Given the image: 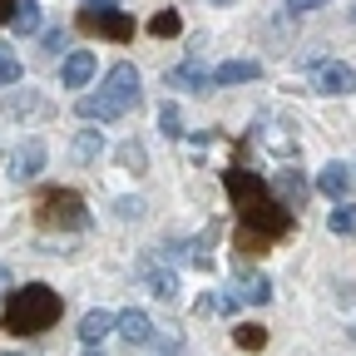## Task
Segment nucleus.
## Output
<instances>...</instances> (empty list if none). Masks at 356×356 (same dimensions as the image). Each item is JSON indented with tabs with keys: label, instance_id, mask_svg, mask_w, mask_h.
Here are the masks:
<instances>
[{
	"label": "nucleus",
	"instance_id": "28",
	"mask_svg": "<svg viewBox=\"0 0 356 356\" xmlns=\"http://www.w3.org/2000/svg\"><path fill=\"white\" fill-rule=\"evenodd\" d=\"M40 44H44L50 55H60L65 44H70V30H44V35H40Z\"/></svg>",
	"mask_w": 356,
	"mask_h": 356
},
{
	"label": "nucleus",
	"instance_id": "21",
	"mask_svg": "<svg viewBox=\"0 0 356 356\" xmlns=\"http://www.w3.org/2000/svg\"><path fill=\"white\" fill-rule=\"evenodd\" d=\"M238 297H243V302H257V307H262L267 297H273V282H267L262 273H252V277H243V287H238Z\"/></svg>",
	"mask_w": 356,
	"mask_h": 356
},
{
	"label": "nucleus",
	"instance_id": "32",
	"mask_svg": "<svg viewBox=\"0 0 356 356\" xmlns=\"http://www.w3.org/2000/svg\"><path fill=\"white\" fill-rule=\"evenodd\" d=\"M84 356H104V351H99V346H89V351H84Z\"/></svg>",
	"mask_w": 356,
	"mask_h": 356
},
{
	"label": "nucleus",
	"instance_id": "17",
	"mask_svg": "<svg viewBox=\"0 0 356 356\" xmlns=\"http://www.w3.org/2000/svg\"><path fill=\"white\" fill-rule=\"evenodd\" d=\"M99 154H104V134H99V129H79V134H74V159H79V163H95Z\"/></svg>",
	"mask_w": 356,
	"mask_h": 356
},
{
	"label": "nucleus",
	"instance_id": "26",
	"mask_svg": "<svg viewBox=\"0 0 356 356\" xmlns=\"http://www.w3.org/2000/svg\"><path fill=\"white\" fill-rule=\"evenodd\" d=\"M119 163L144 173V168H149V154H144V144H124V149H119Z\"/></svg>",
	"mask_w": 356,
	"mask_h": 356
},
{
	"label": "nucleus",
	"instance_id": "7",
	"mask_svg": "<svg viewBox=\"0 0 356 356\" xmlns=\"http://www.w3.org/2000/svg\"><path fill=\"white\" fill-rule=\"evenodd\" d=\"M134 273H139V282H144L154 297H163V302H178V292H184V287H178V273H173V267H163L154 252H144Z\"/></svg>",
	"mask_w": 356,
	"mask_h": 356
},
{
	"label": "nucleus",
	"instance_id": "5",
	"mask_svg": "<svg viewBox=\"0 0 356 356\" xmlns=\"http://www.w3.org/2000/svg\"><path fill=\"white\" fill-rule=\"evenodd\" d=\"M79 25L99 30L104 40H129L134 35V20L114 6V0H79Z\"/></svg>",
	"mask_w": 356,
	"mask_h": 356
},
{
	"label": "nucleus",
	"instance_id": "24",
	"mask_svg": "<svg viewBox=\"0 0 356 356\" xmlns=\"http://www.w3.org/2000/svg\"><path fill=\"white\" fill-rule=\"evenodd\" d=\"M238 252H243V257H262V252H267V238L252 233V228H243V233H238Z\"/></svg>",
	"mask_w": 356,
	"mask_h": 356
},
{
	"label": "nucleus",
	"instance_id": "2",
	"mask_svg": "<svg viewBox=\"0 0 356 356\" xmlns=\"http://www.w3.org/2000/svg\"><path fill=\"white\" fill-rule=\"evenodd\" d=\"M60 312H65V302L50 282H25L15 292H6V332L40 337V332H50L60 322Z\"/></svg>",
	"mask_w": 356,
	"mask_h": 356
},
{
	"label": "nucleus",
	"instance_id": "9",
	"mask_svg": "<svg viewBox=\"0 0 356 356\" xmlns=\"http://www.w3.org/2000/svg\"><path fill=\"white\" fill-rule=\"evenodd\" d=\"M168 84L173 89H184V95H203V89L213 84V70L203 60H184V65H173L168 70Z\"/></svg>",
	"mask_w": 356,
	"mask_h": 356
},
{
	"label": "nucleus",
	"instance_id": "34",
	"mask_svg": "<svg viewBox=\"0 0 356 356\" xmlns=\"http://www.w3.org/2000/svg\"><path fill=\"white\" fill-rule=\"evenodd\" d=\"M0 356H20V351H0Z\"/></svg>",
	"mask_w": 356,
	"mask_h": 356
},
{
	"label": "nucleus",
	"instance_id": "22",
	"mask_svg": "<svg viewBox=\"0 0 356 356\" xmlns=\"http://www.w3.org/2000/svg\"><path fill=\"white\" fill-rule=\"evenodd\" d=\"M233 341H238L243 351H262V346H267V332H262L257 322H243V327H233Z\"/></svg>",
	"mask_w": 356,
	"mask_h": 356
},
{
	"label": "nucleus",
	"instance_id": "4",
	"mask_svg": "<svg viewBox=\"0 0 356 356\" xmlns=\"http://www.w3.org/2000/svg\"><path fill=\"white\" fill-rule=\"evenodd\" d=\"M35 218H40V228H50V233H84V228H89V208H84V198L70 193V188L44 193L40 208H35Z\"/></svg>",
	"mask_w": 356,
	"mask_h": 356
},
{
	"label": "nucleus",
	"instance_id": "19",
	"mask_svg": "<svg viewBox=\"0 0 356 356\" xmlns=\"http://www.w3.org/2000/svg\"><path fill=\"white\" fill-rule=\"evenodd\" d=\"M10 30L15 35H40V6H35V0H20V6H15Z\"/></svg>",
	"mask_w": 356,
	"mask_h": 356
},
{
	"label": "nucleus",
	"instance_id": "27",
	"mask_svg": "<svg viewBox=\"0 0 356 356\" xmlns=\"http://www.w3.org/2000/svg\"><path fill=\"white\" fill-rule=\"evenodd\" d=\"M114 213H119L124 222H134V218H144L149 208H144V198H119V203H114Z\"/></svg>",
	"mask_w": 356,
	"mask_h": 356
},
{
	"label": "nucleus",
	"instance_id": "20",
	"mask_svg": "<svg viewBox=\"0 0 356 356\" xmlns=\"http://www.w3.org/2000/svg\"><path fill=\"white\" fill-rule=\"evenodd\" d=\"M178 30H184V15H178V10H159L149 20V35H159V40H173Z\"/></svg>",
	"mask_w": 356,
	"mask_h": 356
},
{
	"label": "nucleus",
	"instance_id": "16",
	"mask_svg": "<svg viewBox=\"0 0 356 356\" xmlns=\"http://www.w3.org/2000/svg\"><path fill=\"white\" fill-rule=\"evenodd\" d=\"M277 193H282V208H287V213H292V208H302L307 184H302V173H297V168H282V173H277Z\"/></svg>",
	"mask_w": 356,
	"mask_h": 356
},
{
	"label": "nucleus",
	"instance_id": "29",
	"mask_svg": "<svg viewBox=\"0 0 356 356\" xmlns=\"http://www.w3.org/2000/svg\"><path fill=\"white\" fill-rule=\"evenodd\" d=\"M317 6H327V0H287V10H292V15H302V10H317Z\"/></svg>",
	"mask_w": 356,
	"mask_h": 356
},
{
	"label": "nucleus",
	"instance_id": "3",
	"mask_svg": "<svg viewBox=\"0 0 356 356\" xmlns=\"http://www.w3.org/2000/svg\"><path fill=\"white\" fill-rule=\"evenodd\" d=\"M134 104H139V70H134V65H114L95 95L79 99V119H89V124H95V119L109 124V119L129 114Z\"/></svg>",
	"mask_w": 356,
	"mask_h": 356
},
{
	"label": "nucleus",
	"instance_id": "8",
	"mask_svg": "<svg viewBox=\"0 0 356 356\" xmlns=\"http://www.w3.org/2000/svg\"><path fill=\"white\" fill-rule=\"evenodd\" d=\"M44 159H50L44 139H25V144L10 154V178H15V184H30V178H40V173H44Z\"/></svg>",
	"mask_w": 356,
	"mask_h": 356
},
{
	"label": "nucleus",
	"instance_id": "35",
	"mask_svg": "<svg viewBox=\"0 0 356 356\" xmlns=\"http://www.w3.org/2000/svg\"><path fill=\"white\" fill-rule=\"evenodd\" d=\"M351 20H356V6H351Z\"/></svg>",
	"mask_w": 356,
	"mask_h": 356
},
{
	"label": "nucleus",
	"instance_id": "11",
	"mask_svg": "<svg viewBox=\"0 0 356 356\" xmlns=\"http://www.w3.org/2000/svg\"><path fill=\"white\" fill-rule=\"evenodd\" d=\"M89 79H95V55H89V50L65 55V65H60V84H65V89H84Z\"/></svg>",
	"mask_w": 356,
	"mask_h": 356
},
{
	"label": "nucleus",
	"instance_id": "14",
	"mask_svg": "<svg viewBox=\"0 0 356 356\" xmlns=\"http://www.w3.org/2000/svg\"><path fill=\"white\" fill-rule=\"evenodd\" d=\"M317 188H322V193H327L332 203H341V198H346V188H351V168L332 159V163H327V168L317 173Z\"/></svg>",
	"mask_w": 356,
	"mask_h": 356
},
{
	"label": "nucleus",
	"instance_id": "23",
	"mask_svg": "<svg viewBox=\"0 0 356 356\" xmlns=\"http://www.w3.org/2000/svg\"><path fill=\"white\" fill-rule=\"evenodd\" d=\"M159 129L168 134V139H184V114H178V104H163L159 109Z\"/></svg>",
	"mask_w": 356,
	"mask_h": 356
},
{
	"label": "nucleus",
	"instance_id": "30",
	"mask_svg": "<svg viewBox=\"0 0 356 356\" xmlns=\"http://www.w3.org/2000/svg\"><path fill=\"white\" fill-rule=\"evenodd\" d=\"M15 6H20V0H0V20H10V15H15Z\"/></svg>",
	"mask_w": 356,
	"mask_h": 356
},
{
	"label": "nucleus",
	"instance_id": "12",
	"mask_svg": "<svg viewBox=\"0 0 356 356\" xmlns=\"http://www.w3.org/2000/svg\"><path fill=\"white\" fill-rule=\"evenodd\" d=\"M119 337H124V341H134V346H149V341H154V322H149V312H139V307L119 312Z\"/></svg>",
	"mask_w": 356,
	"mask_h": 356
},
{
	"label": "nucleus",
	"instance_id": "33",
	"mask_svg": "<svg viewBox=\"0 0 356 356\" xmlns=\"http://www.w3.org/2000/svg\"><path fill=\"white\" fill-rule=\"evenodd\" d=\"M213 6H233V0H213Z\"/></svg>",
	"mask_w": 356,
	"mask_h": 356
},
{
	"label": "nucleus",
	"instance_id": "15",
	"mask_svg": "<svg viewBox=\"0 0 356 356\" xmlns=\"http://www.w3.org/2000/svg\"><path fill=\"white\" fill-rule=\"evenodd\" d=\"M257 79V60H222L213 70V84H248Z\"/></svg>",
	"mask_w": 356,
	"mask_h": 356
},
{
	"label": "nucleus",
	"instance_id": "10",
	"mask_svg": "<svg viewBox=\"0 0 356 356\" xmlns=\"http://www.w3.org/2000/svg\"><path fill=\"white\" fill-rule=\"evenodd\" d=\"M0 109H6V119H35V114H44V99L35 95V89H25V84H15L6 99H0Z\"/></svg>",
	"mask_w": 356,
	"mask_h": 356
},
{
	"label": "nucleus",
	"instance_id": "25",
	"mask_svg": "<svg viewBox=\"0 0 356 356\" xmlns=\"http://www.w3.org/2000/svg\"><path fill=\"white\" fill-rule=\"evenodd\" d=\"M20 84V55H0V89Z\"/></svg>",
	"mask_w": 356,
	"mask_h": 356
},
{
	"label": "nucleus",
	"instance_id": "6",
	"mask_svg": "<svg viewBox=\"0 0 356 356\" xmlns=\"http://www.w3.org/2000/svg\"><path fill=\"white\" fill-rule=\"evenodd\" d=\"M312 84H317V95L341 99V95H351V89H356V74H351L346 60H312Z\"/></svg>",
	"mask_w": 356,
	"mask_h": 356
},
{
	"label": "nucleus",
	"instance_id": "31",
	"mask_svg": "<svg viewBox=\"0 0 356 356\" xmlns=\"http://www.w3.org/2000/svg\"><path fill=\"white\" fill-rule=\"evenodd\" d=\"M10 287V273H6V267H0V292H6Z\"/></svg>",
	"mask_w": 356,
	"mask_h": 356
},
{
	"label": "nucleus",
	"instance_id": "13",
	"mask_svg": "<svg viewBox=\"0 0 356 356\" xmlns=\"http://www.w3.org/2000/svg\"><path fill=\"white\" fill-rule=\"evenodd\" d=\"M114 327H119L114 312H104V307H99V312H84V322H79V341H84V346H99Z\"/></svg>",
	"mask_w": 356,
	"mask_h": 356
},
{
	"label": "nucleus",
	"instance_id": "1",
	"mask_svg": "<svg viewBox=\"0 0 356 356\" xmlns=\"http://www.w3.org/2000/svg\"><path fill=\"white\" fill-rule=\"evenodd\" d=\"M222 188H228L233 208L243 213V222H248L252 233H262L267 243L282 238V233L292 228V213L282 208V198H273V188H267L257 173H248V168H228V173H222Z\"/></svg>",
	"mask_w": 356,
	"mask_h": 356
},
{
	"label": "nucleus",
	"instance_id": "18",
	"mask_svg": "<svg viewBox=\"0 0 356 356\" xmlns=\"http://www.w3.org/2000/svg\"><path fill=\"white\" fill-rule=\"evenodd\" d=\"M327 228H332V233H341V238H351V233H356V203H346V198H341V203H332Z\"/></svg>",
	"mask_w": 356,
	"mask_h": 356
}]
</instances>
